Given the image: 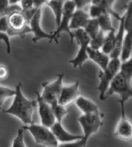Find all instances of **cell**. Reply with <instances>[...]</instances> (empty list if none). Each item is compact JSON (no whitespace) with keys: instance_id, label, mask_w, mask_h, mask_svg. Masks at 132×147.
Returning <instances> with one entry per match:
<instances>
[{"instance_id":"obj_23","label":"cell","mask_w":132,"mask_h":147,"mask_svg":"<svg viewBox=\"0 0 132 147\" xmlns=\"http://www.w3.org/2000/svg\"><path fill=\"white\" fill-rule=\"evenodd\" d=\"M51 107L52 109H53V113H54L56 121L61 123L63 118L65 117L66 115H68V113H69V109H67L66 107L61 105L58 104V103L53 105H51Z\"/></svg>"},{"instance_id":"obj_6","label":"cell","mask_w":132,"mask_h":147,"mask_svg":"<svg viewBox=\"0 0 132 147\" xmlns=\"http://www.w3.org/2000/svg\"><path fill=\"white\" fill-rule=\"evenodd\" d=\"M22 128L30 132L36 144L47 147H57L58 146V142L48 128L35 123L22 126Z\"/></svg>"},{"instance_id":"obj_36","label":"cell","mask_w":132,"mask_h":147,"mask_svg":"<svg viewBox=\"0 0 132 147\" xmlns=\"http://www.w3.org/2000/svg\"><path fill=\"white\" fill-rule=\"evenodd\" d=\"M9 6V1H7V0H0V16L5 13Z\"/></svg>"},{"instance_id":"obj_8","label":"cell","mask_w":132,"mask_h":147,"mask_svg":"<svg viewBox=\"0 0 132 147\" xmlns=\"http://www.w3.org/2000/svg\"><path fill=\"white\" fill-rule=\"evenodd\" d=\"M64 75V73L59 74L57 75V79L55 82L52 83L44 82L42 84L43 92L41 97L50 105L58 103L59 97L63 87V80Z\"/></svg>"},{"instance_id":"obj_18","label":"cell","mask_w":132,"mask_h":147,"mask_svg":"<svg viewBox=\"0 0 132 147\" xmlns=\"http://www.w3.org/2000/svg\"><path fill=\"white\" fill-rule=\"evenodd\" d=\"M132 53V31L126 32L122 45L121 53L120 56L121 62H124L131 59Z\"/></svg>"},{"instance_id":"obj_29","label":"cell","mask_w":132,"mask_h":147,"mask_svg":"<svg viewBox=\"0 0 132 147\" xmlns=\"http://www.w3.org/2000/svg\"><path fill=\"white\" fill-rule=\"evenodd\" d=\"M12 147H27L24 141V129L22 128L18 130L17 135L13 141Z\"/></svg>"},{"instance_id":"obj_21","label":"cell","mask_w":132,"mask_h":147,"mask_svg":"<svg viewBox=\"0 0 132 147\" xmlns=\"http://www.w3.org/2000/svg\"><path fill=\"white\" fill-rule=\"evenodd\" d=\"M96 20L98 21L100 30L103 31V32H106V31L110 32V31L115 30L112 25L111 15L109 14H103V15L98 17Z\"/></svg>"},{"instance_id":"obj_28","label":"cell","mask_w":132,"mask_h":147,"mask_svg":"<svg viewBox=\"0 0 132 147\" xmlns=\"http://www.w3.org/2000/svg\"><path fill=\"white\" fill-rule=\"evenodd\" d=\"M15 94V90L8 88L7 87H4L0 85V110H2V105L6 100V99L9 97H14Z\"/></svg>"},{"instance_id":"obj_17","label":"cell","mask_w":132,"mask_h":147,"mask_svg":"<svg viewBox=\"0 0 132 147\" xmlns=\"http://www.w3.org/2000/svg\"><path fill=\"white\" fill-rule=\"evenodd\" d=\"M87 53L88 59H91L93 61L98 64L101 69V71L106 70L110 61L109 55L105 54L99 50H93L89 47L87 49Z\"/></svg>"},{"instance_id":"obj_4","label":"cell","mask_w":132,"mask_h":147,"mask_svg":"<svg viewBox=\"0 0 132 147\" xmlns=\"http://www.w3.org/2000/svg\"><path fill=\"white\" fill-rule=\"evenodd\" d=\"M75 10V5L74 1H65L63 5V15H62L61 21L60 25L57 28L56 31L52 32V37L53 38V41L56 43H58V39L60 37V34L65 32L69 35L71 38V43H73L74 40V35L72 31L70 29V24H71V18H72L73 12Z\"/></svg>"},{"instance_id":"obj_5","label":"cell","mask_w":132,"mask_h":147,"mask_svg":"<svg viewBox=\"0 0 132 147\" xmlns=\"http://www.w3.org/2000/svg\"><path fill=\"white\" fill-rule=\"evenodd\" d=\"M102 115L103 114L98 111L93 113L83 114L78 118V122L80 123L83 131L82 139L83 140L85 145L91 135L98 132V130L103 125V121L101 120Z\"/></svg>"},{"instance_id":"obj_30","label":"cell","mask_w":132,"mask_h":147,"mask_svg":"<svg viewBox=\"0 0 132 147\" xmlns=\"http://www.w3.org/2000/svg\"><path fill=\"white\" fill-rule=\"evenodd\" d=\"M85 146L86 145L84 144L83 140L80 139L72 142L63 143L57 146V147H85Z\"/></svg>"},{"instance_id":"obj_15","label":"cell","mask_w":132,"mask_h":147,"mask_svg":"<svg viewBox=\"0 0 132 147\" xmlns=\"http://www.w3.org/2000/svg\"><path fill=\"white\" fill-rule=\"evenodd\" d=\"M120 25H119V29L117 34L115 35L114 43H113V47L111 52L109 54V58L111 59H119L121 56L122 49V45H123V38H124V15L121 18Z\"/></svg>"},{"instance_id":"obj_3","label":"cell","mask_w":132,"mask_h":147,"mask_svg":"<svg viewBox=\"0 0 132 147\" xmlns=\"http://www.w3.org/2000/svg\"><path fill=\"white\" fill-rule=\"evenodd\" d=\"M121 63V62L119 59H111L106 70L100 71L98 73L100 83L97 87V90L100 92L99 99L102 101L105 100V94L109 89L111 82L120 71Z\"/></svg>"},{"instance_id":"obj_1","label":"cell","mask_w":132,"mask_h":147,"mask_svg":"<svg viewBox=\"0 0 132 147\" xmlns=\"http://www.w3.org/2000/svg\"><path fill=\"white\" fill-rule=\"evenodd\" d=\"M22 83H18L15 87V94L12 105L3 113L15 115L25 124L31 125L34 123L32 121V115L37 107V100H29L25 97L22 91Z\"/></svg>"},{"instance_id":"obj_10","label":"cell","mask_w":132,"mask_h":147,"mask_svg":"<svg viewBox=\"0 0 132 147\" xmlns=\"http://www.w3.org/2000/svg\"><path fill=\"white\" fill-rule=\"evenodd\" d=\"M42 16V9H37L35 15L31 18L29 22V26L32 32L34 34V37L32 39V41L34 43H37L42 39H48L50 43L53 41L52 37V33H47L43 30L40 26Z\"/></svg>"},{"instance_id":"obj_22","label":"cell","mask_w":132,"mask_h":147,"mask_svg":"<svg viewBox=\"0 0 132 147\" xmlns=\"http://www.w3.org/2000/svg\"><path fill=\"white\" fill-rule=\"evenodd\" d=\"M83 30L86 32L87 35L89 36L90 38L92 39L95 38L100 31V28H99L97 20L90 18Z\"/></svg>"},{"instance_id":"obj_20","label":"cell","mask_w":132,"mask_h":147,"mask_svg":"<svg viewBox=\"0 0 132 147\" xmlns=\"http://www.w3.org/2000/svg\"><path fill=\"white\" fill-rule=\"evenodd\" d=\"M65 3V1H58V0H53L47 2V5L50 7V9L53 10L55 16V21L57 24V28L60 25V21H61L62 15H63V5Z\"/></svg>"},{"instance_id":"obj_9","label":"cell","mask_w":132,"mask_h":147,"mask_svg":"<svg viewBox=\"0 0 132 147\" xmlns=\"http://www.w3.org/2000/svg\"><path fill=\"white\" fill-rule=\"evenodd\" d=\"M115 1H106V0H93L91 1V6L90 7V18L97 19L103 14H109L115 18L120 20L121 17L113 9V5Z\"/></svg>"},{"instance_id":"obj_33","label":"cell","mask_w":132,"mask_h":147,"mask_svg":"<svg viewBox=\"0 0 132 147\" xmlns=\"http://www.w3.org/2000/svg\"><path fill=\"white\" fill-rule=\"evenodd\" d=\"M22 11H27L33 8V0H22L20 1Z\"/></svg>"},{"instance_id":"obj_7","label":"cell","mask_w":132,"mask_h":147,"mask_svg":"<svg viewBox=\"0 0 132 147\" xmlns=\"http://www.w3.org/2000/svg\"><path fill=\"white\" fill-rule=\"evenodd\" d=\"M77 43L80 46V50L75 59L69 61V63L73 65L74 69L79 67L82 69L83 63L88 59L87 49L89 47L91 38L83 29H78L72 31Z\"/></svg>"},{"instance_id":"obj_27","label":"cell","mask_w":132,"mask_h":147,"mask_svg":"<svg viewBox=\"0 0 132 147\" xmlns=\"http://www.w3.org/2000/svg\"><path fill=\"white\" fill-rule=\"evenodd\" d=\"M124 30L126 32L132 31V2H130L124 14Z\"/></svg>"},{"instance_id":"obj_11","label":"cell","mask_w":132,"mask_h":147,"mask_svg":"<svg viewBox=\"0 0 132 147\" xmlns=\"http://www.w3.org/2000/svg\"><path fill=\"white\" fill-rule=\"evenodd\" d=\"M35 93L37 94V103L38 105L39 115L41 119L42 125L48 128H51L56 122L51 105L46 102L37 92H35Z\"/></svg>"},{"instance_id":"obj_37","label":"cell","mask_w":132,"mask_h":147,"mask_svg":"<svg viewBox=\"0 0 132 147\" xmlns=\"http://www.w3.org/2000/svg\"><path fill=\"white\" fill-rule=\"evenodd\" d=\"M46 0H33V7L35 9H42V7L47 3Z\"/></svg>"},{"instance_id":"obj_25","label":"cell","mask_w":132,"mask_h":147,"mask_svg":"<svg viewBox=\"0 0 132 147\" xmlns=\"http://www.w3.org/2000/svg\"><path fill=\"white\" fill-rule=\"evenodd\" d=\"M104 33L105 32H103V31L100 30L98 35L95 38L91 39L89 43V48H91L93 50H99L101 48H102L103 43H104L105 38H106V35H105Z\"/></svg>"},{"instance_id":"obj_14","label":"cell","mask_w":132,"mask_h":147,"mask_svg":"<svg viewBox=\"0 0 132 147\" xmlns=\"http://www.w3.org/2000/svg\"><path fill=\"white\" fill-rule=\"evenodd\" d=\"M50 131L53 133V136L56 138L57 142L60 141L62 144L63 143L72 142V141H75L83 138V136L71 134L68 131H66V130L63 128L62 124L60 123L57 122V121L50 128Z\"/></svg>"},{"instance_id":"obj_19","label":"cell","mask_w":132,"mask_h":147,"mask_svg":"<svg viewBox=\"0 0 132 147\" xmlns=\"http://www.w3.org/2000/svg\"><path fill=\"white\" fill-rule=\"evenodd\" d=\"M75 103L83 114H90L98 112V107L94 102L88 99L79 96L75 100Z\"/></svg>"},{"instance_id":"obj_2","label":"cell","mask_w":132,"mask_h":147,"mask_svg":"<svg viewBox=\"0 0 132 147\" xmlns=\"http://www.w3.org/2000/svg\"><path fill=\"white\" fill-rule=\"evenodd\" d=\"M113 94H117L120 96V103H125L132 97L131 82L128 81L120 71L111 82L109 89L105 94L104 99L106 100Z\"/></svg>"},{"instance_id":"obj_24","label":"cell","mask_w":132,"mask_h":147,"mask_svg":"<svg viewBox=\"0 0 132 147\" xmlns=\"http://www.w3.org/2000/svg\"><path fill=\"white\" fill-rule=\"evenodd\" d=\"M115 30L110 31L108 34L107 36L105 38L104 43L102 46V52L106 55H109L111 52L113 47V43H114L115 39Z\"/></svg>"},{"instance_id":"obj_34","label":"cell","mask_w":132,"mask_h":147,"mask_svg":"<svg viewBox=\"0 0 132 147\" xmlns=\"http://www.w3.org/2000/svg\"><path fill=\"white\" fill-rule=\"evenodd\" d=\"M74 3L75 5V9H82L83 7H85V5L91 3V1H89V0H74Z\"/></svg>"},{"instance_id":"obj_31","label":"cell","mask_w":132,"mask_h":147,"mask_svg":"<svg viewBox=\"0 0 132 147\" xmlns=\"http://www.w3.org/2000/svg\"><path fill=\"white\" fill-rule=\"evenodd\" d=\"M9 28L8 17L6 15L0 16V32L7 33Z\"/></svg>"},{"instance_id":"obj_32","label":"cell","mask_w":132,"mask_h":147,"mask_svg":"<svg viewBox=\"0 0 132 147\" xmlns=\"http://www.w3.org/2000/svg\"><path fill=\"white\" fill-rule=\"evenodd\" d=\"M0 40H3L7 46V54H10L11 53V43L9 40V35L5 32H0Z\"/></svg>"},{"instance_id":"obj_12","label":"cell","mask_w":132,"mask_h":147,"mask_svg":"<svg viewBox=\"0 0 132 147\" xmlns=\"http://www.w3.org/2000/svg\"><path fill=\"white\" fill-rule=\"evenodd\" d=\"M121 108V117L116 127L115 136L122 139L131 141L132 137V125L130 121L126 118L125 113V103H120Z\"/></svg>"},{"instance_id":"obj_35","label":"cell","mask_w":132,"mask_h":147,"mask_svg":"<svg viewBox=\"0 0 132 147\" xmlns=\"http://www.w3.org/2000/svg\"><path fill=\"white\" fill-rule=\"evenodd\" d=\"M9 76V69L5 65H0V80H5Z\"/></svg>"},{"instance_id":"obj_16","label":"cell","mask_w":132,"mask_h":147,"mask_svg":"<svg viewBox=\"0 0 132 147\" xmlns=\"http://www.w3.org/2000/svg\"><path fill=\"white\" fill-rule=\"evenodd\" d=\"M88 14L85 13L83 9H76L73 12L70 24L71 31L78 29H83L88 21L90 20Z\"/></svg>"},{"instance_id":"obj_13","label":"cell","mask_w":132,"mask_h":147,"mask_svg":"<svg viewBox=\"0 0 132 147\" xmlns=\"http://www.w3.org/2000/svg\"><path fill=\"white\" fill-rule=\"evenodd\" d=\"M80 96L79 82L77 81L73 85L63 87L58 100V104L65 107L67 105L76 100Z\"/></svg>"},{"instance_id":"obj_26","label":"cell","mask_w":132,"mask_h":147,"mask_svg":"<svg viewBox=\"0 0 132 147\" xmlns=\"http://www.w3.org/2000/svg\"><path fill=\"white\" fill-rule=\"evenodd\" d=\"M119 71L127 79V80L131 82L132 79V59H129V60L124 62H122L120 66Z\"/></svg>"}]
</instances>
